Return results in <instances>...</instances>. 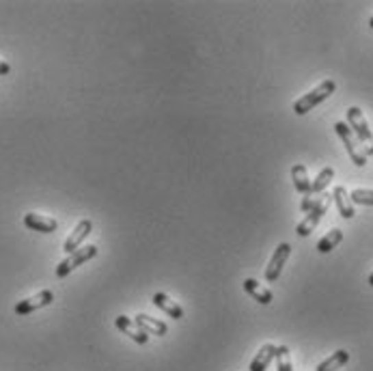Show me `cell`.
Listing matches in <instances>:
<instances>
[{
	"label": "cell",
	"mask_w": 373,
	"mask_h": 371,
	"mask_svg": "<svg viewBox=\"0 0 373 371\" xmlns=\"http://www.w3.org/2000/svg\"><path fill=\"white\" fill-rule=\"evenodd\" d=\"M337 91V82L335 80H324L322 84H317L313 91H309V93H304L300 99H296L293 101V112L296 115H306L309 110H313L315 106H320V104L324 101V99H328L333 93Z\"/></svg>",
	"instance_id": "6da1fadb"
},
{
	"label": "cell",
	"mask_w": 373,
	"mask_h": 371,
	"mask_svg": "<svg viewBox=\"0 0 373 371\" xmlns=\"http://www.w3.org/2000/svg\"><path fill=\"white\" fill-rule=\"evenodd\" d=\"M348 125L354 132V136L358 139V143H361V147H365L367 158L373 156V132L369 130L367 119H365L363 110L358 106L348 108Z\"/></svg>",
	"instance_id": "7a4b0ae2"
},
{
	"label": "cell",
	"mask_w": 373,
	"mask_h": 371,
	"mask_svg": "<svg viewBox=\"0 0 373 371\" xmlns=\"http://www.w3.org/2000/svg\"><path fill=\"white\" fill-rule=\"evenodd\" d=\"M335 132L339 134V139L343 141V145H346V149H348V154H350L354 165L356 167H365L367 165V154L361 147V143H358V139L354 136V132L350 130V125L346 121H337L335 123Z\"/></svg>",
	"instance_id": "3957f363"
},
{
	"label": "cell",
	"mask_w": 373,
	"mask_h": 371,
	"mask_svg": "<svg viewBox=\"0 0 373 371\" xmlns=\"http://www.w3.org/2000/svg\"><path fill=\"white\" fill-rule=\"evenodd\" d=\"M97 255V246L93 244H88V246H80L76 253H71L67 259H63L61 263L56 265V276L58 278H65L67 274H71L73 270L78 268V265L86 263L88 259H93Z\"/></svg>",
	"instance_id": "277c9868"
},
{
	"label": "cell",
	"mask_w": 373,
	"mask_h": 371,
	"mask_svg": "<svg viewBox=\"0 0 373 371\" xmlns=\"http://www.w3.org/2000/svg\"><path fill=\"white\" fill-rule=\"evenodd\" d=\"M291 255V246L287 242H280L274 250V255L270 259V263H267V268H265V280L267 283H274V280H278L280 272H282V265L287 263Z\"/></svg>",
	"instance_id": "5b68a950"
},
{
	"label": "cell",
	"mask_w": 373,
	"mask_h": 371,
	"mask_svg": "<svg viewBox=\"0 0 373 371\" xmlns=\"http://www.w3.org/2000/svg\"><path fill=\"white\" fill-rule=\"evenodd\" d=\"M330 203H333V195L328 197L322 205H317L315 210H311L306 216H304V220L302 222H298V227H296V233L300 235V237H306V235H311L313 233V229L317 227V222L324 218V214L330 210Z\"/></svg>",
	"instance_id": "8992f818"
},
{
	"label": "cell",
	"mask_w": 373,
	"mask_h": 371,
	"mask_svg": "<svg viewBox=\"0 0 373 371\" xmlns=\"http://www.w3.org/2000/svg\"><path fill=\"white\" fill-rule=\"evenodd\" d=\"M52 300H54V294H52L50 289H43V291L31 296V298L20 300L13 311H16L18 315H28V313H33V311H39V309H43V307L52 304Z\"/></svg>",
	"instance_id": "52a82bcc"
},
{
	"label": "cell",
	"mask_w": 373,
	"mask_h": 371,
	"mask_svg": "<svg viewBox=\"0 0 373 371\" xmlns=\"http://www.w3.org/2000/svg\"><path fill=\"white\" fill-rule=\"evenodd\" d=\"M91 231H93V222L88 220V218H84V220H80L78 225H76V229L71 231V235L65 240V244H63V250L67 255H71V253H76V250L80 248V244L86 240L88 235H91Z\"/></svg>",
	"instance_id": "ba28073f"
},
{
	"label": "cell",
	"mask_w": 373,
	"mask_h": 371,
	"mask_svg": "<svg viewBox=\"0 0 373 371\" xmlns=\"http://www.w3.org/2000/svg\"><path fill=\"white\" fill-rule=\"evenodd\" d=\"M24 225L31 231H39V233H54L58 229V222L50 216H41L35 212L24 214Z\"/></svg>",
	"instance_id": "9c48e42d"
},
{
	"label": "cell",
	"mask_w": 373,
	"mask_h": 371,
	"mask_svg": "<svg viewBox=\"0 0 373 371\" xmlns=\"http://www.w3.org/2000/svg\"><path fill=\"white\" fill-rule=\"evenodd\" d=\"M115 326L119 331H121L123 335H128L132 341H136V344H141V346H145L147 341H149V335H145L139 326H136V322H132V318H128V315H119L117 320H115Z\"/></svg>",
	"instance_id": "30bf717a"
},
{
	"label": "cell",
	"mask_w": 373,
	"mask_h": 371,
	"mask_svg": "<svg viewBox=\"0 0 373 371\" xmlns=\"http://www.w3.org/2000/svg\"><path fill=\"white\" fill-rule=\"evenodd\" d=\"M134 322H136L139 328L145 333V335H156V337H164L169 333L167 328V322H160L152 315H145V313H139L136 318H134Z\"/></svg>",
	"instance_id": "8fae6325"
},
{
	"label": "cell",
	"mask_w": 373,
	"mask_h": 371,
	"mask_svg": "<svg viewBox=\"0 0 373 371\" xmlns=\"http://www.w3.org/2000/svg\"><path fill=\"white\" fill-rule=\"evenodd\" d=\"M333 201L337 203V207H339V214L343 216V218H354V214H356V210H354V203H352V199H350V192L343 188V186H337L335 190H333Z\"/></svg>",
	"instance_id": "7c38bea8"
},
{
	"label": "cell",
	"mask_w": 373,
	"mask_h": 371,
	"mask_svg": "<svg viewBox=\"0 0 373 371\" xmlns=\"http://www.w3.org/2000/svg\"><path fill=\"white\" fill-rule=\"evenodd\" d=\"M276 356V346L274 344H265L261 346V350L255 354V359L250 361V371H265L267 367H270V363L274 361Z\"/></svg>",
	"instance_id": "4fadbf2b"
},
{
	"label": "cell",
	"mask_w": 373,
	"mask_h": 371,
	"mask_svg": "<svg viewBox=\"0 0 373 371\" xmlns=\"http://www.w3.org/2000/svg\"><path fill=\"white\" fill-rule=\"evenodd\" d=\"M154 304L160 309V311H164L169 318H173V320H182L184 318V309L179 307L175 300H171L167 294H162V291H158V294H154Z\"/></svg>",
	"instance_id": "5bb4252c"
},
{
	"label": "cell",
	"mask_w": 373,
	"mask_h": 371,
	"mask_svg": "<svg viewBox=\"0 0 373 371\" xmlns=\"http://www.w3.org/2000/svg\"><path fill=\"white\" fill-rule=\"evenodd\" d=\"M244 289H246L248 296H252V300H257L259 304H270L274 300L272 291L267 287H263L261 283H257L255 278H246L244 280Z\"/></svg>",
	"instance_id": "9a60e30c"
},
{
	"label": "cell",
	"mask_w": 373,
	"mask_h": 371,
	"mask_svg": "<svg viewBox=\"0 0 373 371\" xmlns=\"http://www.w3.org/2000/svg\"><path fill=\"white\" fill-rule=\"evenodd\" d=\"M291 180H293V188L300 192V195H311V180L304 165H293L291 167Z\"/></svg>",
	"instance_id": "2e32d148"
},
{
	"label": "cell",
	"mask_w": 373,
	"mask_h": 371,
	"mask_svg": "<svg viewBox=\"0 0 373 371\" xmlns=\"http://www.w3.org/2000/svg\"><path fill=\"white\" fill-rule=\"evenodd\" d=\"M348 361H350V352H346V350H337L333 356H328L326 361H322V363L317 365L315 371H337V369H341L343 365H346Z\"/></svg>",
	"instance_id": "e0dca14e"
},
{
	"label": "cell",
	"mask_w": 373,
	"mask_h": 371,
	"mask_svg": "<svg viewBox=\"0 0 373 371\" xmlns=\"http://www.w3.org/2000/svg\"><path fill=\"white\" fill-rule=\"evenodd\" d=\"M333 180H335V169L333 167L322 169L320 175L311 182V195H322V192L328 188V184H330Z\"/></svg>",
	"instance_id": "ac0fdd59"
},
{
	"label": "cell",
	"mask_w": 373,
	"mask_h": 371,
	"mask_svg": "<svg viewBox=\"0 0 373 371\" xmlns=\"http://www.w3.org/2000/svg\"><path fill=\"white\" fill-rule=\"evenodd\" d=\"M343 240V231L341 229H333V231H328L324 237H322V240L317 242V250H320V253H330V250L333 248H337V244Z\"/></svg>",
	"instance_id": "d6986e66"
},
{
	"label": "cell",
	"mask_w": 373,
	"mask_h": 371,
	"mask_svg": "<svg viewBox=\"0 0 373 371\" xmlns=\"http://www.w3.org/2000/svg\"><path fill=\"white\" fill-rule=\"evenodd\" d=\"M276 367L278 371H293L291 359H289V348L287 346H276Z\"/></svg>",
	"instance_id": "ffe728a7"
},
{
	"label": "cell",
	"mask_w": 373,
	"mask_h": 371,
	"mask_svg": "<svg viewBox=\"0 0 373 371\" xmlns=\"http://www.w3.org/2000/svg\"><path fill=\"white\" fill-rule=\"evenodd\" d=\"M328 197H330V195H326V192H322V195H306V197L302 199V203H300V210H302L304 214H309L311 210H315L317 205H322Z\"/></svg>",
	"instance_id": "44dd1931"
},
{
	"label": "cell",
	"mask_w": 373,
	"mask_h": 371,
	"mask_svg": "<svg viewBox=\"0 0 373 371\" xmlns=\"http://www.w3.org/2000/svg\"><path fill=\"white\" fill-rule=\"evenodd\" d=\"M350 199H352V203H358V205H373V190L356 188L350 192Z\"/></svg>",
	"instance_id": "7402d4cb"
},
{
	"label": "cell",
	"mask_w": 373,
	"mask_h": 371,
	"mask_svg": "<svg viewBox=\"0 0 373 371\" xmlns=\"http://www.w3.org/2000/svg\"><path fill=\"white\" fill-rule=\"evenodd\" d=\"M9 71H11V65L5 63V61H0V76H7Z\"/></svg>",
	"instance_id": "603a6c76"
},
{
	"label": "cell",
	"mask_w": 373,
	"mask_h": 371,
	"mask_svg": "<svg viewBox=\"0 0 373 371\" xmlns=\"http://www.w3.org/2000/svg\"><path fill=\"white\" fill-rule=\"evenodd\" d=\"M369 285H371V287H373V272H371V274H369Z\"/></svg>",
	"instance_id": "cb8c5ba5"
},
{
	"label": "cell",
	"mask_w": 373,
	"mask_h": 371,
	"mask_svg": "<svg viewBox=\"0 0 373 371\" xmlns=\"http://www.w3.org/2000/svg\"><path fill=\"white\" fill-rule=\"evenodd\" d=\"M369 26H371V28H373V18H371V20H369Z\"/></svg>",
	"instance_id": "d4e9b609"
}]
</instances>
